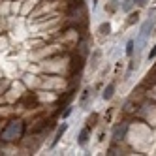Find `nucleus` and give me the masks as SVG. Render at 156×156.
<instances>
[{"label": "nucleus", "mask_w": 156, "mask_h": 156, "mask_svg": "<svg viewBox=\"0 0 156 156\" xmlns=\"http://www.w3.org/2000/svg\"><path fill=\"white\" fill-rule=\"evenodd\" d=\"M100 32H102V34H105V36H107L109 32H111V25H109V23H104L102 27H100Z\"/></svg>", "instance_id": "0eeeda50"}, {"label": "nucleus", "mask_w": 156, "mask_h": 156, "mask_svg": "<svg viewBox=\"0 0 156 156\" xmlns=\"http://www.w3.org/2000/svg\"><path fill=\"white\" fill-rule=\"evenodd\" d=\"M113 92H115V83H109L107 87H105V90H104V100H109L111 96H113Z\"/></svg>", "instance_id": "20e7f679"}, {"label": "nucleus", "mask_w": 156, "mask_h": 156, "mask_svg": "<svg viewBox=\"0 0 156 156\" xmlns=\"http://www.w3.org/2000/svg\"><path fill=\"white\" fill-rule=\"evenodd\" d=\"M126 55H128V57H132V55H133V41L132 40L128 41V45H126Z\"/></svg>", "instance_id": "1a4fd4ad"}, {"label": "nucleus", "mask_w": 156, "mask_h": 156, "mask_svg": "<svg viewBox=\"0 0 156 156\" xmlns=\"http://www.w3.org/2000/svg\"><path fill=\"white\" fill-rule=\"evenodd\" d=\"M151 30H152V21L149 19V21H145L143 23V27H141V40H145L149 34H151Z\"/></svg>", "instance_id": "7ed1b4c3"}, {"label": "nucleus", "mask_w": 156, "mask_h": 156, "mask_svg": "<svg viewBox=\"0 0 156 156\" xmlns=\"http://www.w3.org/2000/svg\"><path fill=\"white\" fill-rule=\"evenodd\" d=\"M133 4H137V6H145V4H147V0H133Z\"/></svg>", "instance_id": "ddd939ff"}, {"label": "nucleus", "mask_w": 156, "mask_h": 156, "mask_svg": "<svg viewBox=\"0 0 156 156\" xmlns=\"http://www.w3.org/2000/svg\"><path fill=\"white\" fill-rule=\"evenodd\" d=\"M88 92H90V90H83V98H81V105H87V100H88Z\"/></svg>", "instance_id": "9b49d317"}, {"label": "nucleus", "mask_w": 156, "mask_h": 156, "mask_svg": "<svg viewBox=\"0 0 156 156\" xmlns=\"http://www.w3.org/2000/svg\"><path fill=\"white\" fill-rule=\"evenodd\" d=\"M66 128H68V124H62V126H60V128L57 130V136H55V141H53V145H55V143H57V141H58V139H60V137L64 136V132H66Z\"/></svg>", "instance_id": "423d86ee"}, {"label": "nucleus", "mask_w": 156, "mask_h": 156, "mask_svg": "<svg viewBox=\"0 0 156 156\" xmlns=\"http://www.w3.org/2000/svg\"><path fill=\"white\" fill-rule=\"evenodd\" d=\"M126 132H128V124H126V122H122V124L115 126V130H113V139H115V141H120V139H124Z\"/></svg>", "instance_id": "f03ea898"}, {"label": "nucleus", "mask_w": 156, "mask_h": 156, "mask_svg": "<svg viewBox=\"0 0 156 156\" xmlns=\"http://www.w3.org/2000/svg\"><path fill=\"white\" fill-rule=\"evenodd\" d=\"M25 136V122L23 120H12L0 130V139L4 141H17Z\"/></svg>", "instance_id": "f257e3e1"}, {"label": "nucleus", "mask_w": 156, "mask_h": 156, "mask_svg": "<svg viewBox=\"0 0 156 156\" xmlns=\"http://www.w3.org/2000/svg\"><path fill=\"white\" fill-rule=\"evenodd\" d=\"M87 139H88V128H83V130L79 132V145H85Z\"/></svg>", "instance_id": "39448f33"}, {"label": "nucleus", "mask_w": 156, "mask_h": 156, "mask_svg": "<svg viewBox=\"0 0 156 156\" xmlns=\"http://www.w3.org/2000/svg\"><path fill=\"white\" fill-rule=\"evenodd\" d=\"M137 17H139L137 13H132V15H130V19H128V25H133V23H137Z\"/></svg>", "instance_id": "9d476101"}, {"label": "nucleus", "mask_w": 156, "mask_h": 156, "mask_svg": "<svg viewBox=\"0 0 156 156\" xmlns=\"http://www.w3.org/2000/svg\"><path fill=\"white\" fill-rule=\"evenodd\" d=\"M132 6H133V0H124V4H122V9H124V12H130Z\"/></svg>", "instance_id": "6e6552de"}, {"label": "nucleus", "mask_w": 156, "mask_h": 156, "mask_svg": "<svg viewBox=\"0 0 156 156\" xmlns=\"http://www.w3.org/2000/svg\"><path fill=\"white\" fill-rule=\"evenodd\" d=\"M154 57H156V45H154V47L151 49V53H149V60H151V58H154Z\"/></svg>", "instance_id": "f8f14e48"}, {"label": "nucleus", "mask_w": 156, "mask_h": 156, "mask_svg": "<svg viewBox=\"0 0 156 156\" xmlns=\"http://www.w3.org/2000/svg\"><path fill=\"white\" fill-rule=\"evenodd\" d=\"M70 113H72V107H66V109H64V113H62V117H68Z\"/></svg>", "instance_id": "4468645a"}]
</instances>
